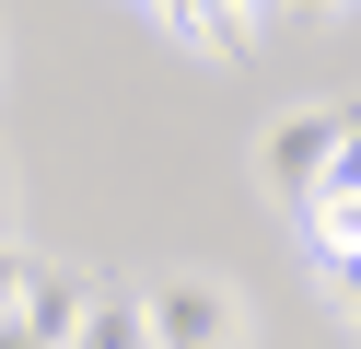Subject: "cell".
Returning <instances> with one entry per match:
<instances>
[{"label": "cell", "instance_id": "1", "mask_svg": "<svg viewBox=\"0 0 361 349\" xmlns=\"http://www.w3.org/2000/svg\"><path fill=\"white\" fill-rule=\"evenodd\" d=\"M140 338L152 349H245L257 326H245V291L221 268H164L140 291Z\"/></svg>", "mask_w": 361, "mask_h": 349}, {"label": "cell", "instance_id": "2", "mask_svg": "<svg viewBox=\"0 0 361 349\" xmlns=\"http://www.w3.org/2000/svg\"><path fill=\"white\" fill-rule=\"evenodd\" d=\"M338 152H361V116L350 105H291V116H268V140H257V186L280 209H303L314 175H326Z\"/></svg>", "mask_w": 361, "mask_h": 349}, {"label": "cell", "instance_id": "3", "mask_svg": "<svg viewBox=\"0 0 361 349\" xmlns=\"http://www.w3.org/2000/svg\"><path fill=\"white\" fill-rule=\"evenodd\" d=\"M94 279H105V268H59V256H35V268H24V302H12V326H24L35 349H71V326L94 314Z\"/></svg>", "mask_w": 361, "mask_h": 349}, {"label": "cell", "instance_id": "4", "mask_svg": "<svg viewBox=\"0 0 361 349\" xmlns=\"http://www.w3.org/2000/svg\"><path fill=\"white\" fill-rule=\"evenodd\" d=\"M152 35L187 47V59H245V47L268 35V12H245V0H233V12H152Z\"/></svg>", "mask_w": 361, "mask_h": 349}, {"label": "cell", "instance_id": "5", "mask_svg": "<svg viewBox=\"0 0 361 349\" xmlns=\"http://www.w3.org/2000/svg\"><path fill=\"white\" fill-rule=\"evenodd\" d=\"M71 349H152L140 338V291H128V279H94V314L71 326Z\"/></svg>", "mask_w": 361, "mask_h": 349}, {"label": "cell", "instance_id": "6", "mask_svg": "<svg viewBox=\"0 0 361 349\" xmlns=\"http://www.w3.org/2000/svg\"><path fill=\"white\" fill-rule=\"evenodd\" d=\"M24 268H35V256L12 245V233H0V326H12V302H24Z\"/></svg>", "mask_w": 361, "mask_h": 349}]
</instances>
